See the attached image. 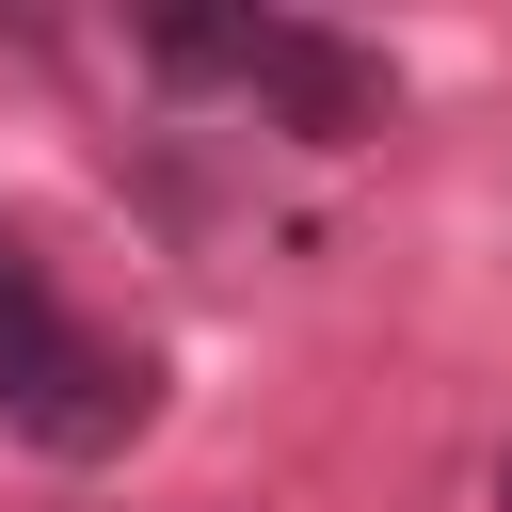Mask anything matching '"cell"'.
<instances>
[{
	"mask_svg": "<svg viewBox=\"0 0 512 512\" xmlns=\"http://www.w3.org/2000/svg\"><path fill=\"white\" fill-rule=\"evenodd\" d=\"M144 416H160V368H144L128 336H96V320L48 288L32 240H0V432L48 448V464H112Z\"/></svg>",
	"mask_w": 512,
	"mask_h": 512,
	"instance_id": "obj_1",
	"label": "cell"
},
{
	"mask_svg": "<svg viewBox=\"0 0 512 512\" xmlns=\"http://www.w3.org/2000/svg\"><path fill=\"white\" fill-rule=\"evenodd\" d=\"M144 48H160L176 80H240V96H256L272 128H304V144H368V128L400 112L384 48L320 32V16H144Z\"/></svg>",
	"mask_w": 512,
	"mask_h": 512,
	"instance_id": "obj_2",
	"label": "cell"
},
{
	"mask_svg": "<svg viewBox=\"0 0 512 512\" xmlns=\"http://www.w3.org/2000/svg\"><path fill=\"white\" fill-rule=\"evenodd\" d=\"M496 512H512V464H496Z\"/></svg>",
	"mask_w": 512,
	"mask_h": 512,
	"instance_id": "obj_3",
	"label": "cell"
}]
</instances>
